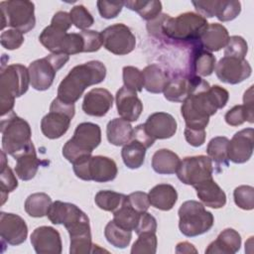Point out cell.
I'll return each instance as SVG.
<instances>
[{"label":"cell","mask_w":254,"mask_h":254,"mask_svg":"<svg viewBox=\"0 0 254 254\" xmlns=\"http://www.w3.org/2000/svg\"><path fill=\"white\" fill-rule=\"evenodd\" d=\"M190 74L177 73L169 78L164 89V96L172 102H184L190 92Z\"/></svg>","instance_id":"f1b7e54d"},{"label":"cell","mask_w":254,"mask_h":254,"mask_svg":"<svg viewBox=\"0 0 254 254\" xmlns=\"http://www.w3.org/2000/svg\"><path fill=\"white\" fill-rule=\"evenodd\" d=\"M240 246H241L240 234L232 228H226L222 230L218 234L217 238L207 246V248L205 249V253L234 254L239 251Z\"/></svg>","instance_id":"4316f807"},{"label":"cell","mask_w":254,"mask_h":254,"mask_svg":"<svg viewBox=\"0 0 254 254\" xmlns=\"http://www.w3.org/2000/svg\"><path fill=\"white\" fill-rule=\"evenodd\" d=\"M1 29L6 26L28 33L36 25L35 5L27 0H9L0 2Z\"/></svg>","instance_id":"ba28073f"},{"label":"cell","mask_w":254,"mask_h":254,"mask_svg":"<svg viewBox=\"0 0 254 254\" xmlns=\"http://www.w3.org/2000/svg\"><path fill=\"white\" fill-rule=\"evenodd\" d=\"M122 71L124 86L135 92L142 91V88L144 87L142 71L139 68L131 65L124 66Z\"/></svg>","instance_id":"f6af8a7d"},{"label":"cell","mask_w":254,"mask_h":254,"mask_svg":"<svg viewBox=\"0 0 254 254\" xmlns=\"http://www.w3.org/2000/svg\"><path fill=\"white\" fill-rule=\"evenodd\" d=\"M176 253H197V250L192 244L185 241L177 244Z\"/></svg>","instance_id":"91938a15"},{"label":"cell","mask_w":254,"mask_h":254,"mask_svg":"<svg viewBox=\"0 0 254 254\" xmlns=\"http://www.w3.org/2000/svg\"><path fill=\"white\" fill-rule=\"evenodd\" d=\"M195 10L206 19L216 17L221 22L234 20L241 12L239 1H192Z\"/></svg>","instance_id":"9a60e30c"},{"label":"cell","mask_w":254,"mask_h":254,"mask_svg":"<svg viewBox=\"0 0 254 254\" xmlns=\"http://www.w3.org/2000/svg\"><path fill=\"white\" fill-rule=\"evenodd\" d=\"M157 230V220L156 218L148 213L147 211L142 212L139 218L138 225L135 229V232L139 235L143 232H155Z\"/></svg>","instance_id":"11a10c76"},{"label":"cell","mask_w":254,"mask_h":254,"mask_svg":"<svg viewBox=\"0 0 254 254\" xmlns=\"http://www.w3.org/2000/svg\"><path fill=\"white\" fill-rule=\"evenodd\" d=\"M216 65V59L210 53L198 46H194V49L190 55V74L196 76H208L210 75Z\"/></svg>","instance_id":"f546056e"},{"label":"cell","mask_w":254,"mask_h":254,"mask_svg":"<svg viewBox=\"0 0 254 254\" xmlns=\"http://www.w3.org/2000/svg\"><path fill=\"white\" fill-rule=\"evenodd\" d=\"M131 139H134V140L139 141V142L142 143L147 149L150 148V147L154 144V142H155V139H153V138L149 135V133L147 132V130H146L144 124H139V125H137V126L133 129Z\"/></svg>","instance_id":"6f0895ef"},{"label":"cell","mask_w":254,"mask_h":254,"mask_svg":"<svg viewBox=\"0 0 254 254\" xmlns=\"http://www.w3.org/2000/svg\"><path fill=\"white\" fill-rule=\"evenodd\" d=\"M147 148L137 140L130 139L121 151L122 160L125 166L129 169H138L144 164Z\"/></svg>","instance_id":"e575fe53"},{"label":"cell","mask_w":254,"mask_h":254,"mask_svg":"<svg viewBox=\"0 0 254 254\" xmlns=\"http://www.w3.org/2000/svg\"><path fill=\"white\" fill-rule=\"evenodd\" d=\"M0 236L2 242L9 245H20L26 241L28 226L25 220L14 213H0Z\"/></svg>","instance_id":"2e32d148"},{"label":"cell","mask_w":254,"mask_h":254,"mask_svg":"<svg viewBox=\"0 0 254 254\" xmlns=\"http://www.w3.org/2000/svg\"><path fill=\"white\" fill-rule=\"evenodd\" d=\"M73 165V172L83 181L106 183L113 181L118 173L116 163L104 156H89Z\"/></svg>","instance_id":"30bf717a"},{"label":"cell","mask_w":254,"mask_h":254,"mask_svg":"<svg viewBox=\"0 0 254 254\" xmlns=\"http://www.w3.org/2000/svg\"><path fill=\"white\" fill-rule=\"evenodd\" d=\"M104 48L117 56L130 54L136 46V38L130 28L122 23L111 25L101 32Z\"/></svg>","instance_id":"4fadbf2b"},{"label":"cell","mask_w":254,"mask_h":254,"mask_svg":"<svg viewBox=\"0 0 254 254\" xmlns=\"http://www.w3.org/2000/svg\"><path fill=\"white\" fill-rule=\"evenodd\" d=\"M248 52V45L246 41L240 36L229 37L228 43L224 50V57H233L244 59Z\"/></svg>","instance_id":"681fc988"},{"label":"cell","mask_w":254,"mask_h":254,"mask_svg":"<svg viewBox=\"0 0 254 254\" xmlns=\"http://www.w3.org/2000/svg\"><path fill=\"white\" fill-rule=\"evenodd\" d=\"M84 43L83 53H93L98 51L103 45L101 33L93 30H84L79 32Z\"/></svg>","instance_id":"816d5d0a"},{"label":"cell","mask_w":254,"mask_h":254,"mask_svg":"<svg viewBox=\"0 0 254 254\" xmlns=\"http://www.w3.org/2000/svg\"><path fill=\"white\" fill-rule=\"evenodd\" d=\"M185 138L187 142L193 146V147H199L203 145L205 141V129H197V128H185Z\"/></svg>","instance_id":"9f6ffc18"},{"label":"cell","mask_w":254,"mask_h":254,"mask_svg":"<svg viewBox=\"0 0 254 254\" xmlns=\"http://www.w3.org/2000/svg\"><path fill=\"white\" fill-rule=\"evenodd\" d=\"M133 128L130 122L123 118H114L108 122L106 136L110 144L114 146H124L131 139Z\"/></svg>","instance_id":"4dcf8cb0"},{"label":"cell","mask_w":254,"mask_h":254,"mask_svg":"<svg viewBox=\"0 0 254 254\" xmlns=\"http://www.w3.org/2000/svg\"><path fill=\"white\" fill-rule=\"evenodd\" d=\"M47 216L52 223L63 224L67 228L74 222L85 217L86 214L73 203L56 200L52 202Z\"/></svg>","instance_id":"603a6c76"},{"label":"cell","mask_w":254,"mask_h":254,"mask_svg":"<svg viewBox=\"0 0 254 254\" xmlns=\"http://www.w3.org/2000/svg\"><path fill=\"white\" fill-rule=\"evenodd\" d=\"M235 204L244 210L254 207V188L251 186H239L233 191Z\"/></svg>","instance_id":"bcb514c9"},{"label":"cell","mask_w":254,"mask_h":254,"mask_svg":"<svg viewBox=\"0 0 254 254\" xmlns=\"http://www.w3.org/2000/svg\"><path fill=\"white\" fill-rule=\"evenodd\" d=\"M253 128H245L235 133L228 142V159L235 164L246 163L253 154Z\"/></svg>","instance_id":"ac0fdd59"},{"label":"cell","mask_w":254,"mask_h":254,"mask_svg":"<svg viewBox=\"0 0 254 254\" xmlns=\"http://www.w3.org/2000/svg\"><path fill=\"white\" fill-rule=\"evenodd\" d=\"M101 142L100 127L91 122H82L74 130L73 136L63 147L64 157L71 164L91 156Z\"/></svg>","instance_id":"5b68a950"},{"label":"cell","mask_w":254,"mask_h":254,"mask_svg":"<svg viewBox=\"0 0 254 254\" xmlns=\"http://www.w3.org/2000/svg\"><path fill=\"white\" fill-rule=\"evenodd\" d=\"M157 236L155 232H143L138 235V239L134 242L132 254H155L157 251Z\"/></svg>","instance_id":"7bdbcfd3"},{"label":"cell","mask_w":254,"mask_h":254,"mask_svg":"<svg viewBox=\"0 0 254 254\" xmlns=\"http://www.w3.org/2000/svg\"><path fill=\"white\" fill-rule=\"evenodd\" d=\"M52 204V198L45 192L30 194L25 201V211L32 217H43L47 215Z\"/></svg>","instance_id":"8d00e7d4"},{"label":"cell","mask_w":254,"mask_h":254,"mask_svg":"<svg viewBox=\"0 0 254 254\" xmlns=\"http://www.w3.org/2000/svg\"><path fill=\"white\" fill-rule=\"evenodd\" d=\"M229 139L224 136H217L212 138L209 143L207 144L206 153L208 158L214 163L215 167L217 168V172H220L222 168L228 166V147Z\"/></svg>","instance_id":"836d02e7"},{"label":"cell","mask_w":254,"mask_h":254,"mask_svg":"<svg viewBox=\"0 0 254 254\" xmlns=\"http://www.w3.org/2000/svg\"><path fill=\"white\" fill-rule=\"evenodd\" d=\"M14 158L16 160L15 173L18 178L22 181L32 180L36 176L41 164L37 157L33 142H31L24 151L17 154Z\"/></svg>","instance_id":"d4e9b609"},{"label":"cell","mask_w":254,"mask_h":254,"mask_svg":"<svg viewBox=\"0 0 254 254\" xmlns=\"http://www.w3.org/2000/svg\"><path fill=\"white\" fill-rule=\"evenodd\" d=\"M84 43L80 33H66L62 43L60 54L67 56L83 53Z\"/></svg>","instance_id":"7dc6e473"},{"label":"cell","mask_w":254,"mask_h":254,"mask_svg":"<svg viewBox=\"0 0 254 254\" xmlns=\"http://www.w3.org/2000/svg\"><path fill=\"white\" fill-rule=\"evenodd\" d=\"M124 6H126L128 9L132 11L137 12L141 16V18L147 20L148 22L156 19L162 11V3L156 0L125 1Z\"/></svg>","instance_id":"74e56055"},{"label":"cell","mask_w":254,"mask_h":254,"mask_svg":"<svg viewBox=\"0 0 254 254\" xmlns=\"http://www.w3.org/2000/svg\"><path fill=\"white\" fill-rule=\"evenodd\" d=\"M179 228L188 237L207 232L214 223V217L204 205L196 200H187L179 208Z\"/></svg>","instance_id":"52a82bcc"},{"label":"cell","mask_w":254,"mask_h":254,"mask_svg":"<svg viewBox=\"0 0 254 254\" xmlns=\"http://www.w3.org/2000/svg\"><path fill=\"white\" fill-rule=\"evenodd\" d=\"M144 87L151 93H161L164 91L169 77L167 73L157 64L147 65L143 70Z\"/></svg>","instance_id":"d6a6232c"},{"label":"cell","mask_w":254,"mask_h":254,"mask_svg":"<svg viewBox=\"0 0 254 254\" xmlns=\"http://www.w3.org/2000/svg\"><path fill=\"white\" fill-rule=\"evenodd\" d=\"M190 92L182 104L181 113L186 122V127L205 129L209 117L226 105L229 93L219 85L210 86L200 76L193 74H190Z\"/></svg>","instance_id":"6da1fadb"},{"label":"cell","mask_w":254,"mask_h":254,"mask_svg":"<svg viewBox=\"0 0 254 254\" xmlns=\"http://www.w3.org/2000/svg\"><path fill=\"white\" fill-rule=\"evenodd\" d=\"M71 23L82 31L91 27L94 23L93 17L89 13V11L83 5H76L71 8L69 12Z\"/></svg>","instance_id":"c3c4849f"},{"label":"cell","mask_w":254,"mask_h":254,"mask_svg":"<svg viewBox=\"0 0 254 254\" xmlns=\"http://www.w3.org/2000/svg\"><path fill=\"white\" fill-rule=\"evenodd\" d=\"M74 104H67L55 98L50 106V112L41 121V130L49 139H59L66 133L74 116Z\"/></svg>","instance_id":"8fae6325"},{"label":"cell","mask_w":254,"mask_h":254,"mask_svg":"<svg viewBox=\"0 0 254 254\" xmlns=\"http://www.w3.org/2000/svg\"><path fill=\"white\" fill-rule=\"evenodd\" d=\"M69 60V56L60 53H52L49 56L32 62L29 66L30 84L36 90L49 89L55 79L57 71Z\"/></svg>","instance_id":"9c48e42d"},{"label":"cell","mask_w":254,"mask_h":254,"mask_svg":"<svg viewBox=\"0 0 254 254\" xmlns=\"http://www.w3.org/2000/svg\"><path fill=\"white\" fill-rule=\"evenodd\" d=\"M2 151L15 157L24 151L32 142V131L29 123L13 111L1 119Z\"/></svg>","instance_id":"8992f818"},{"label":"cell","mask_w":254,"mask_h":254,"mask_svg":"<svg viewBox=\"0 0 254 254\" xmlns=\"http://www.w3.org/2000/svg\"><path fill=\"white\" fill-rule=\"evenodd\" d=\"M96 4H97V8L100 16L104 19H113L117 17L124 6L123 1L109 2V1L99 0L97 1Z\"/></svg>","instance_id":"f5cc1de1"},{"label":"cell","mask_w":254,"mask_h":254,"mask_svg":"<svg viewBox=\"0 0 254 254\" xmlns=\"http://www.w3.org/2000/svg\"><path fill=\"white\" fill-rule=\"evenodd\" d=\"M217 78L228 84H238L252 73V67L245 59L223 57L215 65Z\"/></svg>","instance_id":"5bb4252c"},{"label":"cell","mask_w":254,"mask_h":254,"mask_svg":"<svg viewBox=\"0 0 254 254\" xmlns=\"http://www.w3.org/2000/svg\"><path fill=\"white\" fill-rule=\"evenodd\" d=\"M106 240L115 248H126L131 241L132 231L118 226L113 220H110L104 229Z\"/></svg>","instance_id":"ab89813d"},{"label":"cell","mask_w":254,"mask_h":254,"mask_svg":"<svg viewBox=\"0 0 254 254\" xmlns=\"http://www.w3.org/2000/svg\"><path fill=\"white\" fill-rule=\"evenodd\" d=\"M193 188L203 205L211 208H221L225 205L226 194L212 178L195 185Z\"/></svg>","instance_id":"cb8c5ba5"},{"label":"cell","mask_w":254,"mask_h":254,"mask_svg":"<svg viewBox=\"0 0 254 254\" xmlns=\"http://www.w3.org/2000/svg\"><path fill=\"white\" fill-rule=\"evenodd\" d=\"M0 43L6 50H17L24 43L23 33L16 29H9L2 32L0 36Z\"/></svg>","instance_id":"f907efd6"},{"label":"cell","mask_w":254,"mask_h":254,"mask_svg":"<svg viewBox=\"0 0 254 254\" xmlns=\"http://www.w3.org/2000/svg\"><path fill=\"white\" fill-rule=\"evenodd\" d=\"M144 125L149 135L155 140L173 137L178 127L176 119L167 112H155L151 114Z\"/></svg>","instance_id":"7402d4cb"},{"label":"cell","mask_w":254,"mask_h":254,"mask_svg":"<svg viewBox=\"0 0 254 254\" xmlns=\"http://www.w3.org/2000/svg\"><path fill=\"white\" fill-rule=\"evenodd\" d=\"M208 26L207 20L194 12H186L173 18L167 14L159 15L149 21L147 29L154 36H163L169 40L197 45Z\"/></svg>","instance_id":"7a4b0ae2"},{"label":"cell","mask_w":254,"mask_h":254,"mask_svg":"<svg viewBox=\"0 0 254 254\" xmlns=\"http://www.w3.org/2000/svg\"><path fill=\"white\" fill-rule=\"evenodd\" d=\"M141 213L136 211L127 201V195L122 205L113 212V221L126 230H135Z\"/></svg>","instance_id":"d590c367"},{"label":"cell","mask_w":254,"mask_h":254,"mask_svg":"<svg viewBox=\"0 0 254 254\" xmlns=\"http://www.w3.org/2000/svg\"><path fill=\"white\" fill-rule=\"evenodd\" d=\"M149 200L152 206L160 210H170L178 200L176 189L169 184H159L150 190Z\"/></svg>","instance_id":"83f0119b"},{"label":"cell","mask_w":254,"mask_h":254,"mask_svg":"<svg viewBox=\"0 0 254 254\" xmlns=\"http://www.w3.org/2000/svg\"><path fill=\"white\" fill-rule=\"evenodd\" d=\"M71 20H70V16L69 13L64 12V11H59L57 12L51 22V25H54L64 31H67L70 27H71Z\"/></svg>","instance_id":"680465c9"},{"label":"cell","mask_w":254,"mask_h":254,"mask_svg":"<svg viewBox=\"0 0 254 254\" xmlns=\"http://www.w3.org/2000/svg\"><path fill=\"white\" fill-rule=\"evenodd\" d=\"M115 100L117 112L121 118L128 122L138 120L143 111V103L137 96V92L123 86L117 91Z\"/></svg>","instance_id":"ffe728a7"},{"label":"cell","mask_w":254,"mask_h":254,"mask_svg":"<svg viewBox=\"0 0 254 254\" xmlns=\"http://www.w3.org/2000/svg\"><path fill=\"white\" fill-rule=\"evenodd\" d=\"M181 160L171 150L160 149L152 157V168L160 175H173L177 172Z\"/></svg>","instance_id":"1f68e13d"},{"label":"cell","mask_w":254,"mask_h":254,"mask_svg":"<svg viewBox=\"0 0 254 254\" xmlns=\"http://www.w3.org/2000/svg\"><path fill=\"white\" fill-rule=\"evenodd\" d=\"M113 105V96L105 88H93L83 98L82 110L89 116L102 117Z\"/></svg>","instance_id":"44dd1931"},{"label":"cell","mask_w":254,"mask_h":254,"mask_svg":"<svg viewBox=\"0 0 254 254\" xmlns=\"http://www.w3.org/2000/svg\"><path fill=\"white\" fill-rule=\"evenodd\" d=\"M127 201L136 211L140 213L147 211L151 205L148 193L144 191H134L128 194Z\"/></svg>","instance_id":"db71d44e"},{"label":"cell","mask_w":254,"mask_h":254,"mask_svg":"<svg viewBox=\"0 0 254 254\" xmlns=\"http://www.w3.org/2000/svg\"><path fill=\"white\" fill-rule=\"evenodd\" d=\"M229 40L227 29L218 23L208 24L205 31L201 35L197 45L199 48L207 52H218L225 48Z\"/></svg>","instance_id":"484cf974"},{"label":"cell","mask_w":254,"mask_h":254,"mask_svg":"<svg viewBox=\"0 0 254 254\" xmlns=\"http://www.w3.org/2000/svg\"><path fill=\"white\" fill-rule=\"evenodd\" d=\"M126 195L113 190H99L94 197L96 205L105 211L114 212L123 203Z\"/></svg>","instance_id":"b9f144b4"},{"label":"cell","mask_w":254,"mask_h":254,"mask_svg":"<svg viewBox=\"0 0 254 254\" xmlns=\"http://www.w3.org/2000/svg\"><path fill=\"white\" fill-rule=\"evenodd\" d=\"M18 187V181L16 179L15 174L8 166L6 160V153L4 151L1 152V170H0V190H1V203L7 199V196L10 191H13Z\"/></svg>","instance_id":"f35d334b"},{"label":"cell","mask_w":254,"mask_h":254,"mask_svg":"<svg viewBox=\"0 0 254 254\" xmlns=\"http://www.w3.org/2000/svg\"><path fill=\"white\" fill-rule=\"evenodd\" d=\"M176 174L182 183L194 187L195 185L212 178V162L208 157L203 155L186 157L181 161Z\"/></svg>","instance_id":"7c38bea8"},{"label":"cell","mask_w":254,"mask_h":254,"mask_svg":"<svg viewBox=\"0 0 254 254\" xmlns=\"http://www.w3.org/2000/svg\"><path fill=\"white\" fill-rule=\"evenodd\" d=\"M30 84L28 68L20 64L2 67L0 74V110L2 116L13 111L16 97L27 92Z\"/></svg>","instance_id":"277c9868"},{"label":"cell","mask_w":254,"mask_h":254,"mask_svg":"<svg viewBox=\"0 0 254 254\" xmlns=\"http://www.w3.org/2000/svg\"><path fill=\"white\" fill-rule=\"evenodd\" d=\"M106 76V67L99 61H90L72 67L61 81L58 98L64 103L74 104L85 88L98 84Z\"/></svg>","instance_id":"3957f363"},{"label":"cell","mask_w":254,"mask_h":254,"mask_svg":"<svg viewBox=\"0 0 254 254\" xmlns=\"http://www.w3.org/2000/svg\"><path fill=\"white\" fill-rule=\"evenodd\" d=\"M66 230L70 237V254H87L93 252L94 244L91 242L89 218L87 216L71 224Z\"/></svg>","instance_id":"d6986e66"},{"label":"cell","mask_w":254,"mask_h":254,"mask_svg":"<svg viewBox=\"0 0 254 254\" xmlns=\"http://www.w3.org/2000/svg\"><path fill=\"white\" fill-rule=\"evenodd\" d=\"M225 122L230 126H239L243 124L245 121L249 123H253L254 115L252 111H249L243 104L242 105H235L231 109H229L225 116Z\"/></svg>","instance_id":"ee69618b"},{"label":"cell","mask_w":254,"mask_h":254,"mask_svg":"<svg viewBox=\"0 0 254 254\" xmlns=\"http://www.w3.org/2000/svg\"><path fill=\"white\" fill-rule=\"evenodd\" d=\"M31 244L38 254H60L63 251L61 235L52 226L37 227L31 234Z\"/></svg>","instance_id":"e0dca14e"},{"label":"cell","mask_w":254,"mask_h":254,"mask_svg":"<svg viewBox=\"0 0 254 254\" xmlns=\"http://www.w3.org/2000/svg\"><path fill=\"white\" fill-rule=\"evenodd\" d=\"M65 35V31L54 25H50L42 31L39 36V40L41 44L50 52L60 53V49Z\"/></svg>","instance_id":"60d3db41"}]
</instances>
